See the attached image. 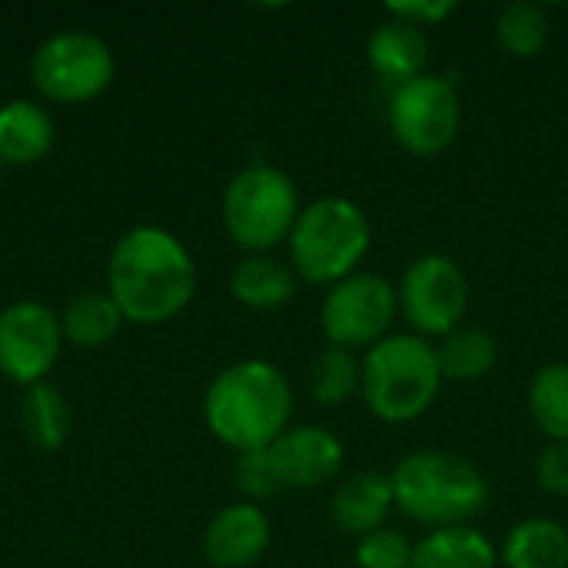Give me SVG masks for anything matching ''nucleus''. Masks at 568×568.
<instances>
[{
  "label": "nucleus",
  "instance_id": "nucleus-1",
  "mask_svg": "<svg viewBox=\"0 0 568 568\" xmlns=\"http://www.w3.org/2000/svg\"><path fill=\"white\" fill-rule=\"evenodd\" d=\"M106 293L120 306L123 320L136 326L170 323L193 303V256L170 230L133 226L110 250Z\"/></svg>",
  "mask_w": 568,
  "mask_h": 568
},
{
  "label": "nucleus",
  "instance_id": "nucleus-2",
  "mask_svg": "<svg viewBox=\"0 0 568 568\" xmlns=\"http://www.w3.org/2000/svg\"><path fill=\"white\" fill-rule=\"evenodd\" d=\"M210 433L233 453L270 449L293 419V386L266 359H243L213 376L203 396Z\"/></svg>",
  "mask_w": 568,
  "mask_h": 568
},
{
  "label": "nucleus",
  "instance_id": "nucleus-3",
  "mask_svg": "<svg viewBox=\"0 0 568 568\" xmlns=\"http://www.w3.org/2000/svg\"><path fill=\"white\" fill-rule=\"evenodd\" d=\"M396 509L429 529L469 526L489 506V479L449 449H416L389 473Z\"/></svg>",
  "mask_w": 568,
  "mask_h": 568
},
{
  "label": "nucleus",
  "instance_id": "nucleus-4",
  "mask_svg": "<svg viewBox=\"0 0 568 568\" xmlns=\"http://www.w3.org/2000/svg\"><path fill=\"white\" fill-rule=\"evenodd\" d=\"M443 389L436 346L416 333H389L363 353L359 396L366 409L389 426L419 419Z\"/></svg>",
  "mask_w": 568,
  "mask_h": 568
},
{
  "label": "nucleus",
  "instance_id": "nucleus-5",
  "mask_svg": "<svg viewBox=\"0 0 568 568\" xmlns=\"http://www.w3.org/2000/svg\"><path fill=\"white\" fill-rule=\"evenodd\" d=\"M290 266L310 286H336L359 273L373 243V226L359 203L346 196H323L303 206L290 233Z\"/></svg>",
  "mask_w": 568,
  "mask_h": 568
},
{
  "label": "nucleus",
  "instance_id": "nucleus-6",
  "mask_svg": "<svg viewBox=\"0 0 568 568\" xmlns=\"http://www.w3.org/2000/svg\"><path fill=\"white\" fill-rule=\"evenodd\" d=\"M300 213L296 183L270 163L243 166L223 190V226L246 253H270L286 243Z\"/></svg>",
  "mask_w": 568,
  "mask_h": 568
},
{
  "label": "nucleus",
  "instance_id": "nucleus-7",
  "mask_svg": "<svg viewBox=\"0 0 568 568\" xmlns=\"http://www.w3.org/2000/svg\"><path fill=\"white\" fill-rule=\"evenodd\" d=\"M116 63L103 37L67 30L43 40L30 60V80L50 103H87L113 83Z\"/></svg>",
  "mask_w": 568,
  "mask_h": 568
},
{
  "label": "nucleus",
  "instance_id": "nucleus-8",
  "mask_svg": "<svg viewBox=\"0 0 568 568\" xmlns=\"http://www.w3.org/2000/svg\"><path fill=\"white\" fill-rule=\"evenodd\" d=\"M386 120H389L393 140L406 153L419 160L439 156L443 150L453 146L459 123H463L459 90L449 77L423 73L393 90Z\"/></svg>",
  "mask_w": 568,
  "mask_h": 568
},
{
  "label": "nucleus",
  "instance_id": "nucleus-9",
  "mask_svg": "<svg viewBox=\"0 0 568 568\" xmlns=\"http://www.w3.org/2000/svg\"><path fill=\"white\" fill-rule=\"evenodd\" d=\"M399 316L423 339H443L463 326L469 310V280L463 266L446 253H426L413 260L396 286Z\"/></svg>",
  "mask_w": 568,
  "mask_h": 568
},
{
  "label": "nucleus",
  "instance_id": "nucleus-10",
  "mask_svg": "<svg viewBox=\"0 0 568 568\" xmlns=\"http://www.w3.org/2000/svg\"><path fill=\"white\" fill-rule=\"evenodd\" d=\"M399 316L396 286L379 273H353L329 286L320 306V326L329 346L366 353L383 343Z\"/></svg>",
  "mask_w": 568,
  "mask_h": 568
},
{
  "label": "nucleus",
  "instance_id": "nucleus-11",
  "mask_svg": "<svg viewBox=\"0 0 568 568\" xmlns=\"http://www.w3.org/2000/svg\"><path fill=\"white\" fill-rule=\"evenodd\" d=\"M63 349L60 316L37 300L10 303L0 313V373L10 383L37 386L57 366Z\"/></svg>",
  "mask_w": 568,
  "mask_h": 568
},
{
  "label": "nucleus",
  "instance_id": "nucleus-12",
  "mask_svg": "<svg viewBox=\"0 0 568 568\" xmlns=\"http://www.w3.org/2000/svg\"><path fill=\"white\" fill-rule=\"evenodd\" d=\"M266 456H270L280 489H300V493L329 486L333 479H339L343 463H346V449L339 436L316 423L290 426L266 449Z\"/></svg>",
  "mask_w": 568,
  "mask_h": 568
},
{
  "label": "nucleus",
  "instance_id": "nucleus-13",
  "mask_svg": "<svg viewBox=\"0 0 568 568\" xmlns=\"http://www.w3.org/2000/svg\"><path fill=\"white\" fill-rule=\"evenodd\" d=\"M270 542H273L270 516L246 499L220 509L203 532V552L213 568L256 566L266 556Z\"/></svg>",
  "mask_w": 568,
  "mask_h": 568
},
{
  "label": "nucleus",
  "instance_id": "nucleus-14",
  "mask_svg": "<svg viewBox=\"0 0 568 568\" xmlns=\"http://www.w3.org/2000/svg\"><path fill=\"white\" fill-rule=\"evenodd\" d=\"M393 509H396V499H393L389 473H376V469H366V473L343 479L329 499L333 526L346 536H356V539L383 529Z\"/></svg>",
  "mask_w": 568,
  "mask_h": 568
},
{
  "label": "nucleus",
  "instance_id": "nucleus-15",
  "mask_svg": "<svg viewBox=\"0 0 568 568\" xmlns=\"http://www.w3.org/2000/svg\"><path fill=\"white\" fill-rule=\"evenodd\" d=\"M366 60L379 80L393 83V90L423 77L426 63H429L426 30L386 17L366 40Z\"/></svg>",
  "mask_w": 568,
  "mask_h": 568
},
{
  "label": "nucleus",
  "instance_id": "nucleus-16",
  "mask_svg": "<svg viewBox=\"0 0 568 568\" xmlns=\"http://www.w3.org/2000/svg\"><path fill=\"white\" fill-rule=\"evenodd\" d=\"M300 276L290 263L270 253H246L230 276V293L246 310H280L296 296Z\"/></svg>",
  "mask_w": 568,
  "mask_h": 568
},
{
  "label": "nucleus",
  "instance_id": "nucleus-17",
  "mask_svg": "<svg viewBox=\"0 0 568 568\" xmlns=\"http://www.w3.org/2000/svg\"><path fill=\"white\" fill-rule=\"evenodd\" d=\"M53 146V120L33 100H10L0 106V163L33 166Z\"/></svg>",
  "mask_w": 568,
  "mask_h": 568
},
{
  "label": "nucleus",
  "instance_id": "nucleus-18",
  "mask_svg": "<svg viewBox=\"0 0 568 568\" xmlns=\"http://www.w3.org/2000/svg\"><path fill=\"white\" fill-rule=\"evenodd\" d=\"M496 546L473 526L433 529L413 546V568H496Z\"/></svg>",
  "mask_w": 568,
  "mask_h": 568
},
{
  "label": "nucleus",
  "instance_id": "nucleus-19",
  "mask_svg": "<svg viewBox=\"0 0 568 568\" xmlns=\"http://www.w3.org/2000/svg\"><path fill=\"white\" fill-rule=\"evenodd\" d=\"M499 559L506 568H568V529L546 516L523 519L509 529Z\"/></svg>",
  "mask_w": 568,
  "mask_h": 568
},
{
  "label": "nucleus",
  "instance_id": "nucleus-20",
  "mask_svg": "<svg viewBox=\"0 0 568 568\" xmlns=\"http://www.w3.org/2000/svg\"><path fill=\"white\" fill-rule=\"evenodd\" d=\"M436 359L443 369V379L453 383H476L496 369L499 359V343L489 329L483 326H459L449 336L439 339Z\"/></svg>",
  "mask_w": 568,
  "mask_h": 568
},
{
  "label": "nucleus",
  "instance_id": "nucleus-21",
  "mask_svg": "<svg viewBox=\"0 0 568 568\" xmlns=\"http://www.w3.org/2000/svg\"><path fill=\"white\" fill-rule=\"evenodd\" d=\"M20 426L30 446H37L40 453H57L70 439V426H73L63 393L50 383L30 386L20 399Z\"/></svg>",
  "mask_w": 568,
  "mask_h": 568
},
{
  "label": "nucleus",
  "instance_id": "nucleus-22",
  "mask_svg": "<svg viewBox=\"0 0 568 568\" xmlns=\"http://www.w3.org/2000/svg\"><path fill=\"white\" fill-rule=\"evenodd\" d=\"M123 323L120 306L113 303L110 293H80L67 303L63 316H60V329H63V343L80 346V349H100L106 346L116 329Z\"/></svg>",
  "mask_w": 568,
  "mask_h": 568
},
{
  "label": "nucleus",
  "instance_id": "nucleus-23",
  "mask_svg": "<svg viewBox=\"0 0 568 568\" xmlns=\"http://www.w3.org/2000/svg\"><path fill=\"white\" fill-rule=\"evenodd\" d=\"M526 406L549 443H568V363H546L536 369Z\"/></svg>",
  "mask_w": 568,
  "mask_h": 568
},
{
  "label": "nucleus",
  "instance_id": "nucleus-24",
  "mask_svg": "<svg viewBox=\"0 0 568 568\" xmlns=\"http://www.w3.org/2000/svg\"><path fill=\"white\" fill-rule=\"evenodd\" d=\"M363 386V359L353 349L326 346L310 366V393L320 406H343Z\"/></svg>",
  "mask_w": 568,
  "mask_h": 568
},
{
  "label": "nucleus",
  "instance_id": "nucleus-25",
  "mask_svg": "<svg viewBox=\"0 0 568 568\" xmlns=\"http://www.w3.org/2000/svg\"><path fill=\"white\" fill-rule=\"evenodd\" d=\"M546 40H549V13L539 3L513 0L496 13V43L509 57L532 60L542 53Z\"/></svg>",
  "mask_w": 568,
  "mask_h": 568
},
{
  "label": "nucleus",
  "instance_id": "nucleus-26",
  "mask_svg": "<svg viewBox=\"0 0 568 568\" xmlns=\"http://www.w3.org/2000/svg\"><path fill=\"white\" fill-rule=\"evenodd\" d=\"M359 568H413V542L396 529H376L356 542Z\"/></svg>",
  "mask_w": 568,
  "mask_h": 568
},
{
  "label": "nucleus",
  "instance_id": "nucleus-27",
  "mask_svg": "<svg viewBox=\"0 0 568 568\" xmlns=\"http://www.w3.org/2000/svg\"><path fill=\"white\" fill-rule=\"evenodd\" d=\"M236 486L246 496V503H263V499H273L276 493H283L280 483H276V473L270 466L266 449L243 453L236 459Z\"/></svg>",
  "mask_w": 568,
  "mask_h": 568
},
{
  "label": "nucleus",
  "instance_id": "nucleus-28",
  "mask_svg": "<svg viewBox=\"0 0 568 568\" xmlns=\"http://www.w3.org/2000/svg\"><path fill=\"white\" fill-rule=\"evenodd\" d=\"M459 7L453 0H399V3H386V17L403 20L409 27L429 30V27H443Z\"/></svg>",
  "mask_w": 568,
  "mask_h": 568
},
{
  "label": "nucleus",
  "instance_id": "nucleus-29",
  "mask_svg": "<svg viewBox=\"0 0 568 568\" xmlns=\"http://www.w3.org/2000/svg\"><path fill=\"white\" fill-rule=\"evenodd\" d=\"M536 483L549 496H568V443H549L536 459Z\"/></svg>",
  "mask_w": 568,
  "mask_h": 568
},
{
  "label": "nucleus",
  "instance_id": "nucleus-30",
  "mask_svg": "<svg viewBox=\"0 0 568 568\" xmlns=\"http://www.w3.org/2000/svg\"><path fill=\"white\" fill-rule=\"evenodd\" d=\"M0 166H3V163H0Z\"/></svg>",
  "mask_w": 568,
  "mask_h": 568
}]
</instances>
